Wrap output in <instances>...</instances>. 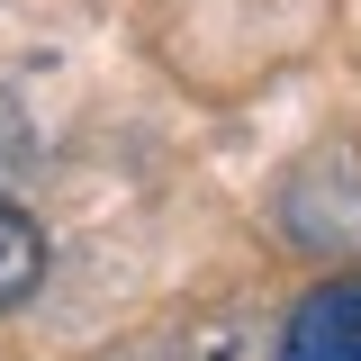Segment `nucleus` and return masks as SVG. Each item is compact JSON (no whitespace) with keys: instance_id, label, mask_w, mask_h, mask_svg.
Segmentation results:
<instances>
[{"instance_id":"2","label":"nucleus","mask_w":361,"mask_h":361,"mask_svg":"<svg viewBox=\"0 0 361 361\" xmlns=\"http://www.w3.org/2000/svg\"><path fill=\"white\" fill-rule=\"evenodd\" d=\"M37 280H45V226L27 217V208H9V199H0V316L18 307Z\"/></svg>"},{"instance_id":"1","label":"nucleus","mask_w":361,"mask_h":361,"mask_svg":"<svg viewBox=\"0 0 361 361\" xmlns=\"http://www.w3.org/2000/svg\"><path fill=\"white\" fill-rule=\"evenodd\" d=\"M271 361H361V280H325V289H307Z\"/></svg>"}]
</instances>
